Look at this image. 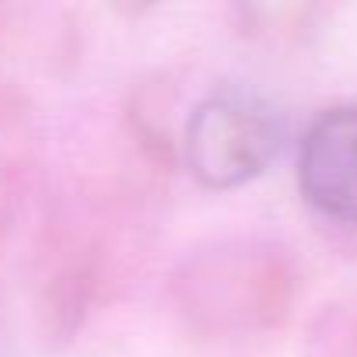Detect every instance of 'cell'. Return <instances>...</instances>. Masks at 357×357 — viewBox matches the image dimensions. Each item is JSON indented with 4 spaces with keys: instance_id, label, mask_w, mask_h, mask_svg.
<instances>
[{
    "instance_id": "6da1fadb",
    "label": "cell",
    "mask_w": 357,
    "mask_h": 357,
    "mask_svg": "<svg viewBox=\"0 0 357 357\" xmlns=\"http://www.w3.org/2000/svg\"><path fill=\"white\" fill-rule=\"evenodd\" d=\"M287 116L277 102L249 88L211 95L186 126V161L207 190H235L280 154Z\"/></svg>"
},
{
    "instance_id": "7a4b0ae2",
    "label": "cell",
    "mask_w": 357,
    "mask_h": 357,
    "mask_svg": "<svg viewBox=\"0 0 357 357\" xmlns=\"http://www.w3.org/2000/svg\"><path fill=\"white\" fill-rule=\"evenodd\" d=\"M298 186L322 218L357 225V105H333L312 119L298 151Z\"/></svg>"
}]
</instances>
